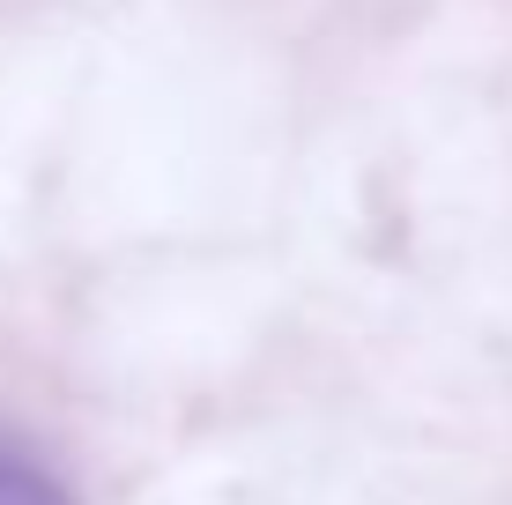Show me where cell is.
<instances>
[{
	"label": "cell",
	"instance_id": "6da1fadb",
	"mask_svg": "<svg viewBox=\"0 0 512 505\" xmlns=\"http://www.w3.org/2000/svg\"><path fill=\"white\" fill-rule=\"evenodd\" d=\"M0 505H75V491H67V476L38 454V446H23L15 431H0Z\"/></svg>",
	"mask_w": 512,
	"mask_h": 505
}]
</instances>
